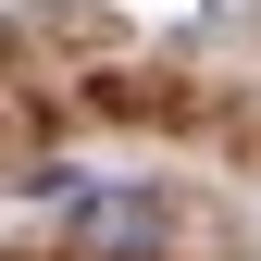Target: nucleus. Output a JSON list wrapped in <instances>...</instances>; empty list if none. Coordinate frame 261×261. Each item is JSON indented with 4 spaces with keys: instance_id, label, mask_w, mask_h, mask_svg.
Masks as SVG:
<instances>
[{
    "instance_id": "f257e3e1",
    "label": "nucleus",
    "mask_w": 261,
    "mask_h": 261,
    "mask_svg": "<svg viewBox=\"0 0 261 261\" xmlns=\"http://www.w3.org/2000/svg\"><path fill=\"white\" fill-rule=\"evenodd\" d=\"M87 249H162V199H100L87 212Z\"/></svg>"
}]
</instances>
